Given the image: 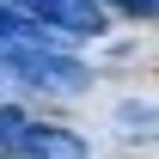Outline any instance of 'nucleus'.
<instances>
[{
    "label": "nucleus",
    "mask_w": 159,
    "mask_h": 159,
    "mask_svg": "<svg viewBox=\"0 0 159 159\" xmlns=\"http://www.w3.org/2000/svg\"><path fill=\"white\" fill-rule=\"evenodd\" d=\"M0 6H12L25 25H49V31H67V37H98L104 31V12L98 0H0Z\"/></svg>",
    "instance_id": "nucleus-1"
},
{
    "label": "nucleus",
    "mask_w": 159,
    "mask_h": 159,
    "mask_svg": "<svg viewBox=\"0 0 159 159\" xmlns=\"http://www.w3.org/2000/svg\"><path fill=\"white\" fill-rule=\"evenodd\" d=\"M6 147L25 153V159H86V135L55 129V122H19L6 135Z\"/></svg>",
    "instance_id": "nucleus-2"
},
{
    "label": "nucleus",
    "mask_w": 159,
    "mask_h": 159,
    "mask_svg": "<svg viewBox=\"0 0 159 159\" xmlns=\"http://www.w3.org/2000/svg\"><path fill=\"white\" fill-rule=\"evenodd\" d=\"M122 122L135 129L129 141H153V129H159V116H153V110H135V104H122Z\"/></svg>",
    "instance_id": "nucleus-3"
},
{
    "label": "nucleus",
    "mask_w": 159,
    "mask_h": 159,
    "mask_svg": "<svg viewBox=\"0 0 159 159\" xmlns=\"http://www.w3.org/2000/svg\"><path fill=\"white\" fill-rule=\"evenodd\" d=\"M122 12H135V19H159V0H116Z\"/></svg>",
    "instance_id": "nucleus-4"
},
{
    "label": "nucleus",
    "mask_w": 159,
    "mask_h": 159,
    "mask_svg": "<svg viewBox=\"0 0 159 159\" xmlns=\"http://www.w3.org/2000/svg\"><path fill=\"white\" fill-rule=\"evenodd\" d=\"M19 122H25V116H19V110H12V104H0V141L12 135V129H19Z\"/></svg>",
    "instance_id": "nucleus-5"
}]
</instances>
